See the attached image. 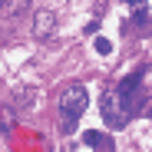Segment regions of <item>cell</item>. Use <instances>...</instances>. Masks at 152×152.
Instances as JSON below:
<instances>
[{
  "label": "cell",
  "mask_w": 152,
  "mask_h": 152,
  "mask_svg": "<svg viewBox=\"0 0 152 152\" xmlns=\"http://www.w3.org/2000/svg\"><path fill=\"white\" fill-rule=\"evenodd\" d=\"M99 109H103V119H106L109 129H122L126 119H129V113H126V106H122L119 89H106L103 96H99Z\"/></svg>",
  "instance_id": "obj_1"
},
{
  "label": "cell",
  "mask_w": 152,
  "mask_h": 152,
  "mask_svg": "<svg viewBox=\"0 0 152 152\" xmlns=\"http://www.w3.org/2000/svg\"><path fill=\"white\" fill-rule=\"evenodd\" d=\"M86 106H89V93H86V86H66L63 93H60V113L66 116V119H80L83 113H86Z\"/></svg>",
  "instance_id": "obj_2"
},
{
  "label": "cell",
  "mask_w": 152,
  "mask_h": 152,
  "mask_svg": "<svg viewBox=\"0 0 152 152\" xmlns=\"http://www.w3.org/2000/svg\"><path fill=\"white\" fill-rule=\"evenodd\" d=\"M33 37L37 40L56 37V13L53 10H37V17H33Z\"/></svg>",
  "instance_id": "obj_3"
},
{
  "label": "cell",
  "mask_w": 152,
  "mask_h": 152,
  "mask_svg": "<svg viewBox=\"0 0 152 152\" xmlns=\"http://www.w3.org/2000/svg\"><path fill=\"white\" fill-rule=\"evenodd\" d=\"M119 96H122V106H126L129 116H139V113L145 109V89H142V86H136L132 93H119Z\"/></svg>",
  "instance_id": "obj_4"
},
{
  "label": "cell",
  "mask_w": 152,
  "mask_h": 152,
  "mask_svg": "<svg viewBox=\"0 0 152 152\" xmlns=\"http://www.w3.org/2000/svg\"><path fill=\"white\" fill-rule=\"evenodd\" d=\"M33 103H37V89H33V86H20V89L13 93V106H17L20 113L33 109Z\"/></svg>",
  "instance_id": "obj_5"
},
{
  "label": "cell",
  "mask_w": 152,
  "mask_h": 152,
  "mask_svg": "<svg viewBox=\"0 0 152 152\" xmlns=\"http://www.w3.org/2000/svg\"><path fill=\"white\" fill-rule=\"evenodd\" d=\"M126 27H129V30H149V27H152V13H149L145 7H136V10H132V20L126 23Z\"/></svg>",
  "instance_id": "obj_6"
},
{
  "label": "cell",
  "mask_w": 152,
  "mask_h": 152,
  "mask_svg": "<svg viewBox=\"0 0 152 152\" xmlns=\"http://www.w3.org/2000/svg\"><path fill=\"white\" fill-rule=\"evenodd\" d=\"M83 139H86V145H93L96 152H113V139H109V136H103V132H93V129H89Z\"/></svg>",
  "instance_id": "obj_7"
},
{
  "label": "cell",
  "mask_w": 152,
  "mask_h": 152,
  "mask_svg": "<svg viewBox=\"0 0 152 152\" xmlns=\"http://www.w3.org/2000/svg\"><path fill=\"white\" fill-rule=\"evenodd\" d=\"M136 86H142V69H136V73H129V76H122V80H119V93H132Z\"/></svg>",
  "instance_id": "obj_8"
},
{
  "label": "cell",
  "mask_w": 152,
  "mask_h": 152,
  "mask_svg": "<svg viewBox=\"0 0 152 152\" xmlns=\"http://www.w3.org/2000/svg\"><path fill=\"white\" fill-rule=\"evenodd\" d=\"M93 46H96V53H99V56H109V53H113V43H109V40H103V37H96V43H93Z\"/></svg>",
  "instance_id": "obj_9"
},
{
  "label": "cell",
  "mask_w": 152,
  "mask_h": 152,
  "mask_svg": "<svg viewBox=\"0 0 152 152\" xmlns=\"http://www.w3.org/2000/svg\"><path fill=\"white\" fill-rule=\"evenodd\" d=\"M23 7H27V0H13V4H10V13H23Z\"/></svg>",
  "instance_id": "obj_10"
},
{
  "label": "cell",
  "mask_w": 152,
  "mask_h": 152,
  "mask_svg": "<svg viewBox=\"0 0 152 152\" xmlns=\"http://www.w3.org/2000/svg\"><path fill=\"white\" fill-rule=\"evenodd\" d=\"M122 4H129V7H145V0H122Z\"/></svg>",
  "instance_id": "obj_11"
},
{
  "label": "cell",
  "mask_w": 152,
  "mask_h": 152,
  "mask_svg": "<svg viewBox=\"0 0 152 152\" xmlns=\"http://www.w3.org/2000/svg\"><path fill=\"white\" fill-rule=\"evenodd\" d=\"M4 7H7V0H0V10H4Z\"/></svg>",
  "instance_id": "obj_12"
},
{
  "label": "cell",
  "mask_w": 152,
  "mask_h": 152,
  "mask_svg": "<svg viewBox=\"0 0 152 152\" xmlns=\"http://www.w3.org/2000/svg\"><path fill=\"white\" fill-rule=\"evenodd\" d=\"M149 119H152V106H149Z\"/></svg>",
  "instance_id": "obj_13"
}]
</instances>
